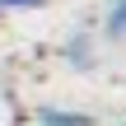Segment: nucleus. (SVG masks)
I'll return each mask as SVG.
<instances>
[{"label": "nucleus", "instance_id": "f03ea898", "mask_svg": "<svg viewBox=\"0 0 126 126\" xmlns=\"http://www.w3.org/2000/svg\"><path fill=\"white\" fill-rule=\"evenodd\" d=\"M103 33H108V42H122L126 37V0H112V9L103 19Z\"/></svg>", "mask_w": 126, "mask_h": 126}, {"label": "nucleus", "instance_id": "20e7f679", "mask_svg": "<svg viewBox=\"0 0 126 126\" xmlns=\"http://www.w3.org/2000/svg\"><path fill=\"white\" fill-rule=\"evenodd\" d=\"M23 9H42V0H0V14H23Z\"/></svg>", "mask_w": 126, "mask_h": 126}, {"label": "nucleus", "instance_id": "7ed1b4c3", "mask_svg": "<svg viewBox=\"0 0 126 126\" xmlns=\"http://www.w3.org/2000/svg\"><path fill=\"white\" fill-rule=\"evenodd\" d=\"M65 56H70L75 65H89V61H94V42H89V37L79 33V37H70V47H65Z\"/></svg>", "mask_w": 126, "mask_h": 126}, {"label": "nucleus", "instance_id": "f257e3e1", "mask_svg": "<svg viewBox=\"0 0 126 126\" xmlns=\"http://www.w3.org/2000/svg\"><path fill=\"white\" fill-rule=\"evenodd\" d=\"M37 126H94L84 112H70V108H42L37 112Z\"/></svg>", "mask_w": 126, "mask_h": 126}]
</instances>
